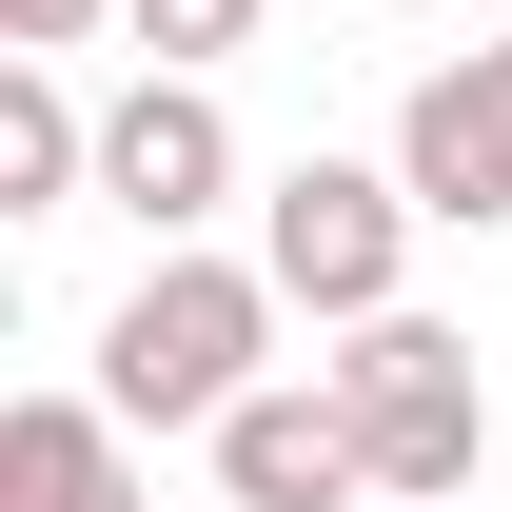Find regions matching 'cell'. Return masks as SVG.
<instances>
[{
	"label": "cell",
	"instance_id": "obj_4",
	"mask_svg": "<svg viewBox=\"0 0 512 512\" xmlns=\"http://www.w3.org/2000/svg\"><path fill=\"white\" fill-rule=\"evenodd\" d=\"M394 178H414V217H453V237L512 217V40H473V60H434L394 99Z\"/></svg>",
	"mask_w": 512,
	"mask_h": 512
},
{
	"label": "cell",
	"instance_id": "obj_1",
	"mask_svg": "<svg viewBox=\"0 0 512 512\" xmlns=\"http://www.w3.org/2000/svg\"><path fill=\"white\" fill-rule=\"evenodd\" d=\"M276 316H296V296H276L256 256H158L119 296V335H99V414H119V434H217L237 394H276L256 375Z\"/></svg>",
	"mask_w": 512,
	"mask_h": 512
},
{
	"label": "cell",
	"instance_id": "obj_7",
	"mask_svg": "<svg viewBox=\"0 0 512 512\" xmlns=\"http://www.w3.org/2000/svg\"><path fill=\"white\" fill-rule=\"evenodd\" d=\"M0 512H138L119 414H99V394H20V414H0Z\"/></svg>",
	"mask_w": 512,
	"mask_h": 512
},
{
	"label": "cell",
	"instance_id": "obj_8",
	"mask_svg": "<svg viewBox=\"0 0 512 512\" xmlns=\"http://www.w3.org/2000/svg\"><path fill=\"white\" fill-rule=\"evenodd\" d=\"M79 178H99V119L60 99V60H20L0 79V217H60Z\"/></svg>",
	"mask_w": 512,
	"mask_h": 512
},
{
	"label": "cell",
	"instance_id": "obj_6",
	"mask_svg": "<svg viewBox=\"0 0 512 512\" xmlns=\"http://www.w3.org/2000/svg\"><path fill=\"white\" fill-rule=\"evenodd\" d=\"M217 493L237 512H335V493H375V434L335 414V375L316 394H237L217 414Z\"/></svg>",
	"mask_w": 512,
	"mask_h": 512
},
{
	"label": "cell",
	"instance_id": "obj_10",
	"mask_svg": "<svg viewBox=\"0 0 512 512\" xmlns=\"http://www.w3.org/2000/svg\"><path fill=\"white\" fill-rule=\"evenodd\" d=\"M99 20H119V0H0V40H20V60H60V40H99Z\"/></svg>",
	"mask_w": 512,
	"mask_h": 512
},
{
	"label": "cell",
	"instance_id": "obj_2",
	"mask_svg": "<svg viewBox=\"0 0 512 512\" xmlns=\"http://www.w3.org/2000/svg\"><path fill=\"white\" fill-rule=\"evenodd\" d=\"M335 414L375 434V493H394V512H453L473 453H493V375H473V335H434V316H355Z\"/></svg>",
	"mask_w": 512,
	"mask_h": 512
},
{
	"label": "cell",
	"instance_id": "obj_3",
	"mask_svg": "<svg viewBox=\"0 0 512 512\" xmlns=\"http://www.w3.org/2000/svg\"><path fill=\"white\" fill-rule=\"evenodd\" d=\"M394 256H414V178H355V158H296V178L256 197V276L296 296V316H394Z\"/></svg>",
	"mask_w": 512,
	"mask_h": 512
},
{
	"label": "cell",
	"instance_id": "obj_11",
	"mask_svg": "<svg viewBox=\"0 0 512 512\" xmlns=\"http://www.w3.org/2000/svg\"><path fill=\"white\" fill-rule=\"evenodd\" d=\"M375 20H434V0H375Z\"/></svg>",
	"mask_w": 512,
	"mask_h": 512
},
{
	"label": "cell",
	"instance_id": "obj_9",
	"mask_svg": "<svg viewBox=\"0 0 512 512\" xmlns=\"http://www.w3.org/2000/svg\"><path fill=\"white\" fill-rule=\"evenodd\" d=\"M138 40H158V79H197V60H237L256 40V0H119Z\"/></svg>",
	"mask_w": 512,
	"mask_h": 512
},
{
	"label": "cell",
	"instance_id": "obj_5",
	"mask_svg": "<svg viewBox=\"0 0 512 512\" xmlns=\"http://www.w3.org/2000/svg\"><path fill=\"white\" fill-rule=\"evenodd\" d=\"M99 197H119L138 237L178 256L197 217H217V197H237V119H217V99H197V79H138L119 119H99Z\"/></svg>",
	"mask_w": 512,
	"mask_h": 512
}]
</instances>
